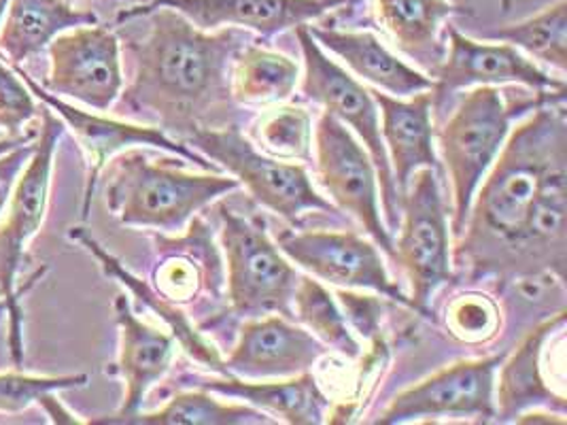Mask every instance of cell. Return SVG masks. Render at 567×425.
<instances>
[{
	"instance_id": "8992f818",
	"label": "cell",
	"mask_w": 567,
	"mask_h": 425,
	"mask_svg": "<svg viewBox=\"0 0 567 425\" xmlns=\"http://www.w3.org/2000/svg\"><path fill=\"white\" fill-rule=\"evenodd\" d=\"M219 215L234 318L284 315L293 321V293L300 274L268 237L264 219L226 207Z\"/></svg>"
},
{
	"instance_id": "836d02e7",
	"label": "cell",
	"mask_w": 567,
	"mask_h": 425,
	"mask_svg": "<svg viewBox=\"0 0 567 425\" xmlns=\"http://www.w3.org/2000/svg\"><path fill=\"white\" fill-rule=\"evenodd\" d=\"M39 113L27 81L0 55V131L7 136H20Z\"/></svg>"
},
{
	"instance_id": "6da1fadb",
	"label": "cell",
	"mask_w": 567,
	"mask_h": 425,
	"mask_svg": "<svg viewBox=\"0 0 567 425\" xmlns=\"http://www.w3.org/2000/svg\"><path fill=\"white\" fill-rule=\"evenodd\" d=\"M141 18L150 20V28L124 43L130 81L113 105L115 113L179 134L181 143L196 131L234 126L230 73L247 37L238 28L203 30L171 7Z\"/></svg>"
},
{
	"instance_id": "1f68e13d",
	"label": "cell",
	"mask_w": 567,
	"mask_h": 425,
	"mask_svg": "<svg viewBox=\"0 0 567 425\" xmlns=\"http://www.w3.org/2000/svg\"><path fill=\"white\" fill-rule=\"evenodd\" d=\"M90 381L87 374H27L16 371L0 372V413L2 415H18L24 413L30 406H39L43 398L66 390L85 387Z\"/></svg>"
},
{
	"instance_id": "d6986e66",
	"label": "cell",
	"mask_w": 567,
	"mask_h": 425,
	"mask_svg": "<svg viewBox=\"0 0 567 425\" xmlns=\"http://www.w3.org/2000/svg\"><path fill=\"white\" fill-rule=\"evenodd\" d=\"M567 154L555 159L544 177L536 203L516 245L511 277L553 274L566 279L567 265Z\"/></svg>"
},
{
	"instance_id": "e0dca14e",
	"label": "cell",
	"mask_w": 567,
	"mask_h": 425,
	"mask_svg": "<svg viewBox=\"0 0 567 425\" xmlns=\"http://www.w3.org/2000/svg\"><path fill=\"white\" fill-rule=\"evenodd\" d=\"M323 355L328 346L305 328L284 315H264L240 325L224 366L238 379H285L309 372Z\"/></svg>"
},
{
	"instance_id": "d590c367",
	"label": "cell",
	"mask_w": 567,
	"mask_h": 425,
	"mask_svg": "<svg viewBox=\"0 0 567 425\" xmlns=\"http://www.w3.org/2000/svg\"><path fill=\"white\" fill-rule=\"evenodd\" d=\"M338 300L349 319L358 325L363 336H372L379 332V315H381V302L372 296H358L351 292H338Z\"/></svg>"
},
{
	"instance_id": "8d00e7d4",
	"label": "cell",
	"mask_w": 567,
	"mask_h": 425,
	"mask_svg": "<svg viewBox=\"0 0 567 425\" xmlns=\"http://www.w3.org/2000/svg\"><path fill=\"white\" fill-rule=\"evenodd\" d=\"M515 424H557L564 425L566 424V415H542V413H523V415H518L516 417Z\"/></svg>"
},
{
	"instance_id": "8fae6325",
	"label": "cell",
	"mask_w": 567,
	"mask_h": 425,
	"mask_svg": "<svg viewBox=\"0 0 567 425\" xmlns=\"http://www.w3.org/2000/svg\"><path fill=\"white\" fill-rule=\"evenodd\" d=\"M50 50V73L41 83L60 99L104 113L117 103L124 90V64L120 34L92 24L58 34Z\"/></svg>"
},
{
	"instance_id": "7402d4cb",
	"label": "cell",
	"mask_w": 567,
	"mask_h": 425,
	"mask_svg": "<svg viewBox=\"0 0 567 425\" xmlns=\"http://www.w3.org/2000/svg\"><path fill=\"white\" fill-rule=\"evenodd\" d=\"M309 32L321 48L340 58L355 75L379 85V90L389 94L413 96L434 87L432 77L414 71L413 66L389 52L374 32L312 24H309Z\"/></svg>"
},
{
	"instance_id": "e575fe53",
	"label": "cell",
	"mask_w": 567,
	"mask_h": 425,
	"mask_svg": "<svg viewBox=\"0 0 567 425\" xmlns=\"http://www.w3.org/2000/svg\"><path fill=\"white\" fill-rule=\"evenodd\" d=\"M34 138L0 154V215L7 209L11 194L22 177V170L34 152Z\"/></svg>"
},
{
	"instance_id": "7c38bea8",
	"label": "cell",
	"mask_w": 567,
	"mask_h": 425,
	"mask_svg": "<svg viewBox=\"0 0 567 425\" xmlns=\"http://www.w3.org/2000/svg\"><path fill=\"white\" fill-rule=\"evenodd\" d=\"M317 179L332 196L336 205L360 221L389 258H395L393 240L381 219L379 182L370 156L355 136L330 111H323L315 128Z\"/></svg>"
},
{
	"instance_id": "30bf717a",
	"label": "cell",
	"mask_w": 567,
	"mask_h": 425,
	"mask_svg": "<svg viewBox=\"0 0 567 425\" xmlns=\"http://www.w3.org/2000/svg\"><path fill=\"white\" fill-rule=\"evenodd\" d=\"M13 69L20 73L22 80L27 81L32 96L41 105L50 106L53 113L64 122L66 131L75 136L78 145L83 152V158L87 162V184H85L83 207H81L83 219H87V215H90L96 184H99V177L103 175L106 164L128 149H136V147L162 149V152L187 159L189 164H196L208 173H221V168L215 162H208L203 154L189 149L185 143L173 138L162 128L152 126V124H134L126 120H113V117H104L99 113L83 111L79 106L66 103L64 99L55 96L52 92H48L39 81L32 80L22 66H13Z\"/></svg>"
},
{
	"instance_id": "cb8c5ba5",
	"label": "cell",
	"mask_w": 567,
	"mask_h": 425,
	"mask_svg": "<svg viewBox=\"0 0 567 425\" xmlns=\"http://www.w3.org/2000/svg\"><path fill=\"white\" fill-rule=\"evenodd\" d=\"M92 24H99V15L69 0H9L0 27V55L11 66H20L43 52L58 34Z\"/></svg>"
},
{
	"instance_id": "603a6c76",
	"label": "cell",
	"mask_w": 567,
	"mask_h": 425,
	"mask_svg": "<svg viewBox=\"0 0 567 425\" xmlns=\"http://www.w3.org/2000/svg\"><path fill=\"white\" fill-rule=\"evenodd\" d=\"M69 237L99 262L101 270L109 279H115L117 283H122L143 304V309L152 311L155 318L162 319L166 323V328L171 330V334L175 336V341L179 343L181 349L192 360H196L198 364L207 366V369L221 374V376H230L226 372L219 351L210 345L207 339L192 325V321L181 309H177V304L173 300L164 298L162 293L155 292L147 281L132 274L126 266L122 265L113 253H109L103 245L87 232V228H83V226L71 228Z\"/></svg>"
},
{
	"instance_id": "44dd1931",
	"label": "cell",
	"mask_w": 567,
	"mask_h": 425,
	"mask_svg": "<svg viewBox=\"0 0 567 425\" xmlns=\"http://www.w3.org/2000/svg\"><path fill=\"white\" fill-rule=\"evenodd\" d=\"M566 328V311L538 323L516 346L515 353L499 364V383L495 387V422H516L529 408L546 406L566 415V398L555 394L542 376V349Z\"/></svg>"
},
{
	"instance_id": "7a4b0ae2",
	"label": "cell",
	"mask_w": 567,
	"mask_h": 425,
	"mask_svg": "<svg viewBox=\"0 0 567 425\" xmlns=\"http://www.w3.org/2000/svg\"><path fill=\"white\" fill-rule=\"evenodd\" d=\"M567 154L566 99L534 108L485 175L472 203L464 232L457 239L455 262L474 277H511L516 245L536 203L546 168Z\"/></svg>"
},
{
	"instance_id": "ac0fdd59",
	"label": "cell",
	"mask_w": 567,
	"mask_h": 425,
	"mask_svg": "<svg viewBox=\"0 0 567 425\" xmlns=\"http://www.w3.org/2000/svg\"><path fill=\"white\" fill-rule=\"evenodd\" d=\"M113 315L120 330L117 362L106 369L109 376L122 379L124 400L115 415L94 419V425H126L141 413L147 392L171 371L177 341L173 334L159 332L136 318L124 293L113 300Z\"/></svg>"
},
{
	"instance_id": "9a60e30c",
	"label": "cell",
	"mask_w": 567,
	"mask_h": 425,
	"mask_svg": "<svg viewBox=\"0 0 567 425\" xmlns=\"http://www.w3.org/2000/svg\"><path fill=\"white\" fill-rule=\"evenodd\" d=\"M449 52L434 77V106L472 85L516 83L538 94H566V81L555 80L508 43H481L449 27Z\"/></svg>"
},
{
	"instance_id": "d6a6232c",
	"label": "cell",
	"mask_w": 567,
	"mask_h": 425,
	"mask_svg": "<svg viewBox=\"0 0 567 425\" xmlns=\"http://www.w3.org/2000/svg\"><path fill=\"white\" fill-rule=\"evenodd\" d=\"M502 328V311L485 293L467 292L457 296L446 307V330L467 345H485Z\"/></svg>"
},
{
	"instance_id": "3957f363",
	"label": "cell",
	"mask_w": 567,
	"mask_h": 425,
	"mask_svg": "<svg viewBox=\"0 0 567 425\" xmlns=\"http://www.w3.org/2000/svg\"><path fill=\"white\" fill-rule=\"evenodd\" d=\"M238 187L234 177L221 173L194 175L171 162H154L141 149H128L111 159L104 203L128 228L179 235L187 221Z\"/></svg>"
},
{
	"instance_id": "f1b7e54d",
	"label": "cell",
	"mask_w": 567,
	"mask_h": 425,
	"mask_svg": "<svg viewBox=\"0 0 567 425\" xmlns=\"http://www.w3.org/2000/svg\"><path fill=\"white\" fill-rule=\"evenodd\" d=\"M491 41L520 48L532 58L550 64L559 73L567 71V0H557L538 15L518 24L497 28L483 34Z\"/></svg>"
},
{
	"instance_id": "2e32d148",
	"label": "cell",
	"mask_w": 567,
	"mask_h": 425,
	"mask_svg": "<svg viewBox=\"0 0 567 425\" xmlns=\"http://www.w3.org/2000/svg\"><path fill=\"white\" fill-rule=\"evenodd\" d=\"M349 2L353 0H141L120 11L117 24H126L157 7H171L203 30L238 28L270 39L287 30L309 27Z\"/></svg>"
},
{
	"instance_id": "ab89813d",
	"label": "cell",
	"mask_w": 567,
	"mask_h": 425,
	"mask_svg": "<svg viewBox=\"0 0 567 425\" xmlns=\"http://www.w3.org/2000/svg\"><path fill=\"white\" fill-rule=\"evenodd\" d=\"M511 7H513V0H499V9H502L504 13H508Z\"/></svg>"
},
{
	"instance_id": "484cf974",
	"label": "cell",
	"mask_w": 567,
	"mask_h": 425,
	"mask_svg": "<svg viewBox=\"0 0 567 425\" xmlns=\"http://www.w3.org/2000/svg\"><path fill=\"white\" fill-rule=\"evenodd\" d=\"M198 390L228 398L247 400L266 415L277 417V422L281 419L291 425L326 424L323 417L330 404L310 372L296 374L281 383H245L238 376H224L198 383Z\"/></svg>"
},
{
	"instance_id": "4dcf8cb0",
	"label": "cell",
	"mask_w": 567,
	"mask_h": 425,
	"mask_svg": "<svg viewBox=\"0 0 567 425\" xmlns=\"http://www.w3.org/2000/svg\"><path fill=\"white\" fill-rule=\"evenodd\" d=\"M249 141L272 158L285 162L309 159L312 145L310 113L305 106H275L254 124Z\"/></svg>"
},
{
	"instance_id": "4fadbf2b",
	"label": "cell",
	"mask_w": 567,
	"mask_h": 425,
	"mask_svg": "<svg viewBox=\"0 0 567 425\" xmlns=\"http://www.w3.org/2000/svg\"><path fill=\"white\" fill-rule=\"evenodd\" d=\"M504 357L502 353L457 362L432 374L391 400L377 424H430L442 417L474 419L476 424L495 422V379Z\"/></svg>"
},
{
	"instance_id": "5bb4252c",
	"label": "cell",
	"mask_w": 567,
	"mask_h": 425,
	"mask_svg": "<svg viewBox=\"0 0 567 425\" xmlns=\"http://www.w3.org/2000/svg\"><path fill=\"white\" fill-rule=\"evenodd\" d=\"M277 247L291 262L338 288L372 290L413 309L411 296L391 281L377 245L355 232H291L277 235Z\"/></svg>"
},
{
	"instance_id": "83f0119b",
	"label": "cell",
	"mask_w": 567,
	"mask_h": 425,
	"mask_svg": "<svg viewBox=\"0 0 567 425\" xmlns=\"http://www.w3.org/2000/svg\"><path fill=\"white\" fill-rule=\"evenodd\" d=\"M264 411L245 404H224L210 392L177 394L164 408L155 413H138L126 425H270Z\"/></svg>"
},
{
	"instance_id": "9c48e42d",
	"label": "cell",
	"mask_w": 567,
	"mask_h": 425,
	"mask_svg": "<svg viewBox=\"0 0 567 425\" xmlns=\"http://www.w3.org/2000/svg\"><path fill=\"white\" fill-rule=\"evenodd\" d=\"M400 237L393 242V262L411 281L414 313L432 318L430 300L453 279L449 221L440 194L439 173L419 168L402 196Z\"/></svg>"
},
{
	"instance_id": "74e56055",
	"label": "cell",
	"mask_w": 567,
	"mask_h": 425,
	"mask_svg": "<svg viewBox=\"0 0 567 425\" xmlns=\"http://www.w3.org/2000/svg\"><path fill=\"white\" fill-rule=\"evenodd\" d=\"M32 138H34V134H20V136H4V138H0V154L9 152V149H13V147H18V145H22V143H27V141H32Z\"/></svg>"
},
{
	"instance_id": "d4e9b609",
	"label": "cell",
	"mask_w": 567,
	"mask_h": 425,
	"mask_svg": "<svg viewBox=\"0 0 567 425\" xmlns=\"http://www.w3.org/2000/svg\"><path fill=\"white\" fill-rule=\"evenodd\" d=\"M374 11L400 52L413 58L430 75L444 60L440 39L444 22L453 15H470L451 0H374Z\"/></svg>"
},
{
	"instance_id": "277c9868",
	"label": "cell",
	"mask_w": 567,
	"mask_h": 425,
	"mask_svg": "<svg viewBox=\"0 0 567 425\" xmlns=\"http://www.w3.org/2000/svg\"><path fill=\"white\" fill-rule=\"evenodd\" d=\"M66 134L64 122L50 106L41 108V126L34 138V152L7 205V217L0 224V300L7 318V346L16 369L24 366V311L22 296L30 286H20V268L27 260V247L45 221L52 194L55 152Z\"/></svg>"
},
{
	"instance_id": "4316f807",
	"label": "cell",
	"mask_w": 567,
	"mask_h": 425,
	"mask_svg": "<svg viewBox=\"0 0 567 425\" xmlns=\"http://www.w3.org/2000/svg\"><path fill=\"white\" fill-rule=\"evenodd\" d=\"M300 80L298 64L285 53L247 43L234 55L230 90L234 103L277 105L287 101Z\"/></svg>"
},
{
	"instance_id": "f546056e",
	"label": "cell",
	"mask_w": 567,
	"mask_h": 425,
	"mask_svg": "<svg viewBox=\"0 0 567 425\" xmlns=\"http://www.w3.org/2000/svg\"><path fill=\"white\" fill-rule=\"evenodd\" d=\"M293 319L302 321L326 346L347 357H358L360 345L349 332L347 318L338 309L330 292L312 277H300L293 293Z\"/></svg>"
},
{
	"instance_id": "52a82bcc",
	"label": "cell",
	"mask_w": 567,
	"mask_h": 425,
	"mask_svg": "<svg viewBox=\"0 0 567 425\" xmlns=\"http://www.w3.org/2000/svg\"><path fill=\"white\" fill-rule=\"evenodd\" d=\"M183 143L213 159L221 170H228L259 207L289 224H298L307 212H336L334 205L312 187L302 164L266 156L236 126L196 131L185 136Z\"/></svg>"
},
{
	"instance_id": "f35d334b",
	"label": "cell",
	"mask_w": 567,
	"mask_h": 425,
	"mask_svg": "<svg viewBox=\"0 0 567 425\" xmlns=\"http://www.w3.org/2000/svg\"><path fill=\"white\" fill-rule=\"evenodd\" d=\"M7 4H9V0H0V27H2V20H4V13H7Z\"/></svg>"
},
{
	"instance_id": "ba28073f",
	"label": "cell",
	"mask_w": 567,
	"mask_h": 425,
	"mask_svg": "<svg viewBox=\"0 0 567 425\" xmlns=\"http://www.w3.org/2000/svg\"><path fill=\"white\" fill-rule=\"evenodd\" d=\"M296 37L305 55V80L302 94L312 103L323 106L338 117L342 124H349L368 149V156L374 164L379 196L383 200V212L388 219L389 232H395L402 217V196L395 186L388 149L381 134L379 106L374 103L368 87L340 69L334 60L323 52V48L312 39L309 27L296 28Z\"/></svg>"
},
{
	"instance_id": "5b68a950",
	"label": "cell",
	"mask_w": 567,
	"mask_h": 425,
	"mask_svg": "<svg viewBox=\"0 0 567 425\" xmlns=\"http://www.w3.org/2000/svg\"><path fill=\"white\" fill-rule=\"evenodd\" d=\"M566 99V94H534L532 99L506 101L495 85H478L467 92L462 105L440 128L439 145L453 191V237L460 239L465 219L474 203L476 189L499 156L511 124L518 115L534 111L548 101Z\"/></svg>"
},
{
	"instance_id": "60d3db41",
	"label": "cell",
	"mask_w": 567,
	"mask_h": 425,
	"mask_svg": "<svg viewBox=\"0 0 567 425\" xmlns=\"http://www.w3.org/2000/svg\"><path fill=\"white\" fill-rule=\"evenodd\" d=\"M0 311H2V313H4V307H2V300H0Z\"/></svg>"
},
{
	"instance_id": "ffe728a7",
	"label": "cell",
	"mask_w": 567,
	"mask_h": 425,
	"mask_svg": "<svg viewBox=\"0 0 567 425\" xmlns=\"http://www.w3.org/2000/svg\"><path fill=\"white\" fill-rule=\"evenodd\" d=\"M374 103L383 115V143L388 149L391 173L400 196L406 194L411 177L419 168L440 173V162L434 149V96L432 90L413 94L409 101L370 90Z\"/></svg>"
}]
</instances>
